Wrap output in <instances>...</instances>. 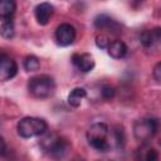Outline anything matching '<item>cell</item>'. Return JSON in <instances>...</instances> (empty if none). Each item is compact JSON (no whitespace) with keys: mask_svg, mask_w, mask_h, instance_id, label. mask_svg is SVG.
I'll return each instance as SVG.
<instances>
[{"mask_svg":"<svg viewBox=\"0 0 161 161\" xmlns=\"http://www.w3.org/2000/svg\"><path fill=\"white\" fill-rule=\"evenodd\" d=\"M140 42L145 48H151L153 45L161 44V28H153L151 30H145L140 35Z\"/></svg>","mask_w":161,"mask_h":161,"instance_id":"30bf717a","label":"cell"},{"mask_svg":"<svg viewBox=\"0 0 161 161\" xmlns=\"http://www.w3.org/2000/svg\"><path fill=\"white\" fill-rule=\"evenodd\" d=\"M107 53L114 59H121L127 54V45L122 40H113L108 44Z\"/></svg>","mask_w":161,"mask_h":161,"instance_id":"7c38bea8","label":"cell"},{"mask_svg":"<svg viewBox=\"0 0 161 161\" xmlns=\"http://www.w3.org/2000/svg\"><path fill=\"white\" fill-rule=\"evenodd\" d=\"M40 146L44 151H47L48 153H50L53 157L57 158L64 157L70 148V145L65 138L55 133H47V132L43 135V138L40 140Z\"/></svg>","mask_w":161,"mask_h":161,"instance_id":"3957f363","label":"cell"},{"mask_svg":"<svg viewBox=\"0 0 161 161\" xmlns=\"http://www.w3.org/2000/svg\"><path fill=\"white\" fill-rule=\"evenodd\" d=\"M109 43H111V42L108 40L107 35H104V34H99V35L96 36V44H97V47L101 48V49H104V48L107 49V47H108Z\"/></svg>","mask_w":161,"mask_h":161,"instance_id":"ffe728a7","label":"cell"},{"mask_svg":"<svg viewBox=\"0 0 161 161\" xmlns=\"http://www.w3.org/2000/svg\"><path fill=\"white\" fill-rule=\"evenodd\" d=\"M94 26L101 30H109L112 33H118L119 31V25L116 20H113L111 16L106 14H99L94 18Z\"/></svg>","mask_w":161,"mask_h":161,"instance_id":"8fae6325","label":"cell"},{"mask_svg":"<svg viewBox=\"0 0 161 161\" xmlns=\"http://www.w3.org/2000/svg\"><path fill=\"white\" fill-rule=\"evenodd\" d=\"M108 132L109 130L106 123L102 122L93 123L87 131V141L94 150L106 152L109 150V143L107 141Z\"/></svg>","mask_w":161,"mask_h":161,"instance_id":"277c9868","label":"cell"},{"mask_svg":"<svg viewBox=\"0 0 161 161\" xmlns=\"http://www.w3.org/2000/svg\"><path fill=\"white\" fill-rule=\"evenodd\" d=\"M160 145H161V141H160Z\"/></svg>","mask_w":161,"mask_h":161,"instance_id":"cb8c5ba5","label":"cell"},{"mask_svg":"<svg viewBox=\"0 0 161 161\" xmlns=\"http://www.w3.org/2000/svg\"><path fill=\"white\" fill-rule=\"evenodd\" d=\"M135 1H136V3H141L142 0H135Z\"/></svg>","mask_w":161,"mask_h":161,"instance_id":"603a6c76","label":"cell"},{"mask_svg":"<svg viewBox=\"0 0 161 161\" xmlns=\"http://www.w3.org/2000/svg\"><path fill=\"white\" fill-rule=\"evenodd\" d=\"M18 73V64L14 59L8 57L5 53H1L0 57V80L5 82L15 77Z\"/></svg>","mask_w":161,"mask_h":161,"instance_id":"52a82bcc","label":"cell"},{"mask_svg":"<svg viewBox=\"0 0 161 161\" xmlns=\"http://www.w3.org/2000/svg\"><path fill=\"white\" fill-rule=\"evenodd\" d=\"M34 14H35V19H36L38 24L47 25L54 14V6L49 3H40L35 6Z\"/></svg>","mask_w":161,"mask_h":161,"instance_id":"ba28073f","label":"cell"},{"mask_svg":"<svg viewBox=\"0 0 161 161\" xmlns=\"http://www.w3.org/2000/svg\"><path fill=\"white\" fill-rule=\"evenodd\" d=\"M55 39H57V43L62 47H68V45L73 44V42L75 39L74 26L68 23H63V24L58 25V28L55 30Z\"/></svg>","mask_w":161,"mask_h":161,"instance_id":"8992f818","label":"cell"},{"mask_svg":"<svg viewBox=\"0 0 161 161\" xmlns=\"http://www.w3.org/2000/svg\"><path fill=\"white\" fill-rule=\"evenodd\" d=\"M140 152V156L138 158H143V160H147V161H155L158 158V155L156 152L155 148L152 147H147L145 151H138Z\"/></svg>","mask_w":161,"mask_h":161,"instance_id":"ac0fdd59","label":"cell"},{"mask_svg":"<svg viewBox=\"0 0 161 161\" xmlns=\"http://www.w3.org/2000/svg\"><path fill=\"white\" fill-rule=\"evenodd\" d=\"M113 140H114V143L118 148L123 147L125 146V142H126V136H125V131H123V127L122 126H116L113 128Z\"/></svg>","mask_w":161,"mask_h":161,"instance_id":"2e32d148","label":"cell"},{"mask_svg":"<svg viewBox=\"0 0 161 161\" xmlns=\"http://www.w3.org/2000/svg\"><path fill=\"white\" fill-rule=\"evenodd\" d=\"M158 123L153 118H140L133 123V136L137 141L147 143L157 132Z\"/></svg>","mask_w":161,"mask_h":161,"instance_id":"5b68a950","label":"cell"},{"mask_svg":"<svg viewBox=\"0 0 161 161\" xmlns=\"http://www.w3.org/2000/svg\"><path fill=\"white\" fill-rule=\"evenodd\" d=\"M0 33H1V36L5 38V39H10V38L14 36V21H13V18H1Z\"/></svg>","mask_w":161,"mask_h":161,"instance_id":"9a60e30c","label":"cell"},{"mask_svg":"<svg viewBox=\"0 0 161 161\" xmlns=\"http://www.w3.org/2000/svg\"><path fill=\"white\" fill-rule=\"evenodd\" d=\"M0 143H1V151H0V153L1 155H5V152H6V145H5V141H4L3 137L0 138Z\"/></svg>","mask_w":161,"mask_h":161,"instance_id":"7402d4cb","label":"cell"},{"mask_svg":"<svg viewBox=\"0 0 161 161\" xmlns=\"http://www.w3.org/2000/svg\"><path fill=\"white\" fill-rule=\"evenodd\" d=\"M24 68L28 72H35L40 68V62L35 55H28L24 60Z\"/></svg>","mask_w":161,"mask_h":161,"instance_id":"e0dca14e","label":"cell"},{"mask_svg":"<svg viewBox=\"0 0 161 161\" xmlns=\"http://www.w3.org/2000/svg\"><path fill=\"white\" fill-rule=\"evenodd\" d=\"M101 94H102V97L104 99H111L114 96V88L111 87V86H108V84H104L101 88Z\"/></svg>","mask_w":161,"mask_h":161,"instance_id":"d6986e66","label":"cell"},{"mask_svg":"<svg viewBox=\"0 0 161 161\" xmlns=\"http://www.w3.org/2000/svg\"><path fill=\"white\" fill-rule=\"evenodd\" d=\"M86 96H87V91H86L84 88L77 87V88L72 89V92H70L69 96H68V103H69V106H72V107H74V108L79 107L80 103H82V99H83Z\"/></svg>","mask_w":161,"mask_h":161,"instance_id":"4fadbf2b","label":"cell"},{"mask_svg":"<svg viewBox=\"0 0 161 161\" xmlns=\"http://www.w3.org/2000/svg\"><path fill=\"white\" fill-rule=\"evenodd\" d=\"M28 91L34 98L44 99V98L53 96V93L55 91V82L48 74L35 75L29 79Z\"/></svg>","mask_w":161,"mask_h":161,"instance_id":"6da1fadb","label":"cell"},{"mask_svg":"<svg viewBox=\"0 0 161 161\" xmlns=\"http://www.w3.org/2000/svg\"><path fill=\"white\" fill-rule=\"evenodd\" d=\"M16 10L15 0H0V16L1 18H13Z\"/></svg>","mask_w":161,"mask_h":161,"instance_id":"5bb4252c","label":"cell"},{"mask_svg":"<svg viewBox=\"0 0 161 161\" xmlns=\"http://www.w3.org/2000/svg\"><path fill=\"white\" fill-rule=\"evenodd\" d=\"M72 62L73 64L80 70V72H89L94 68V59L91 54H87V53H75L72 55Z\"/></svg>","mask_w":161,"mask_h":161,"instance_id":"9c48e42d","label":"cell"},{"mask_svg":"<svg viewBox=\"0 0 161 161\" xmlns=\"http://www.w3.org/2000/svg\"><path fill=\"white\" fill-rule=\"evenodd\" d=\"M48 130V125L43 118L24 117L16 125L18 135L23 138H31L35 136H43Z\"/></svg>","mask_w":161,"mask_h":161,"instance_id":"7a4b0ae2","label":"cell"},{"mask_svg":"<svg viewBox=\"0 0 161 161\" xmlns=\"http://www.w3.org/2000/svg\"><path fill=\"white\" fill-rule=\"evenodd\" d=\"M152 75H153L155 80H156L158 84H161V62H160V63H157V64L153 67Z\"/></svg>","mask_w":161,"mask_h":161,"instance_id":"44dd1931","label":"cell"}]
</instances>
